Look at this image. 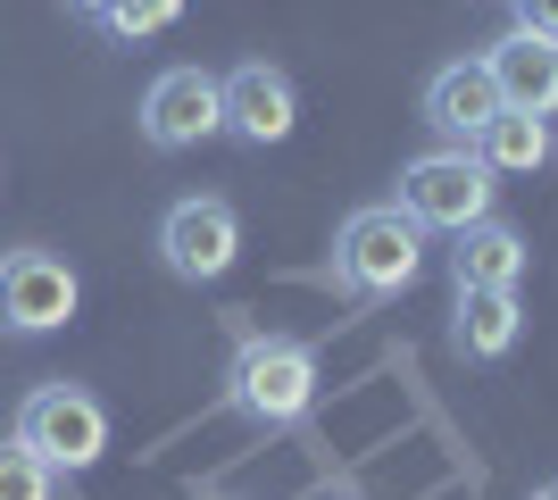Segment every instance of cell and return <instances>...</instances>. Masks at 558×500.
<instances>
[{"instance_id": "6da1fadb", "label": "cell", "mask_w": 558, "mask_h": 500, "mask_svg": "<svg viewBox=\"0 0 558 500\" xmlns=\"http://www.w3.org/2000/svg\"><path fill=\"white\" fill-rule=\"evenodd\" d=\"M317 392H326V367H317L308 342H292V333H242V351L226 367V408L242 426L292 434L317 408Z\"/></svg>"}, {"instance_id": "7a4b0ae2", "label": "cell", "mask_w": 558, "mask_h": 500, "mask_svg": "<svg viewBox=\"0 0 558 500\" xmlns=\"http://www.w3.org/2000/svg\"><path fill=\"white\" fill-rule=\"evenodd\" d=\"M425 276V225L400 217V200H367L333 234V292L342 301H400Z\"/></svg>"}, {"instance_id": "3957f363", "label": "cell", "mask_w": 558, "mask_h": 500, "mask_svg": "<svg viewBox=\"0 0 558 500\" xmlns=\"http://www.w3.org/2000/svg\"><path fill=\"white\" fill-rule=\"evenodd\" d=\"M492 200H500V175H492L475 150H417V159L400 167V217L425 225V234H466V225H484Z\"/></svg>"}, {"instance_id": "277c9868", "label": "cell", "mask_w": 558, "mask_h": 500, "mask_svg": "<svg viewBox=\"0 0 558 500\" xmlns=\"http://www.w3.org/2000/svg\"><path fill=\"white\" fill-rule=\"evenodd\" d=\"M17 442L34 459H50L59 476H84V467H100V451H109V408L84 392V383H34L17 401Z\"/></svg>"}, {"instance_id": "5b68a950", "label": "cell", "mask_w": 558, "mask_h": 500, "mask_svg": "<svg viewBox=\"0 0 558 500\" xmlns=\"http://www.w3.org/2000/svg\"><path fill=\"white\" fill-rule=\"evenodd\" d=\"M233 259H242V217H233V200L184 192V200L159 209V267L175 284H217V276H233Z\"/></svg>"}, {"instance_id": "8992f818", "label": "cell", "mask_w": 558, "mask_h": 500, "mask_svg": "<svg viewBox=\"0 0 558 500\" xmlns=\"http://www.w3.org/2000/svg\"><path fill=\"white\" fill-rule=\"evenodd\" d=\"M84 309V276H75L59 251H0V333H17V342H43L59 333L68 317Z\"/></svg>"}, {"instance_id": "52a82bcc", "label": "cell", "mask_w": 558, "mask_h": 500, "mask_svg": "<svg viewBox=\"0 0 558 500\" xmlns=\"http://www.w3.org/2000/svg\"><path fill=\"white\" fill-rule=\"evenodd\" d=\"M226 134V84L209 68H159L142 93V143L150 150H192Z\"/></svg>"}, {"instance_id": "ba28073f", "label": "cell", "mask_w": 558, "mask_h": 500, "mask_svg": "<svg viewBox=\"0 0 558 500\" xmlns=\"http://www.w3.org/2000/svg\"><path fill=\"white\" fill-rule=\"evenodd\" d=\"M217 84H226V143H242V150L292 143L301 93H292V75H283L276 59H242V68H226Z\"/></svg>"}, {"instance_id": "9c48e42d", "label": "cell", "mask_w": 558, "mask_h": 500, "mask_svg": "<svg viewBox=\"0 0 558 500\" xmlns=\"http://www.w3.org/2000/svg\"><path fill=\"white\" fill-rule=\"evenodd\" d=\"M417 118L434 125L450 150H466L492 118H500V84H492V68H484V59H450V68H434V75H425Z\"/></svg>"}, {"instance_id": "30bf717a", "label": "cell", "mask_w": 558, "mask_h": 500, "mask_svg": "<svg viewBox=\"0 0 558 500\" xmlns=\"http://www.w3.org/2000/svg\"><path fill=\"white\" fill-rule=\"evenodd\" d=\"M484 68H492V84H500V109L558 118V34H525V25H509V34L484 50Z\"/></svg>"}, {"instance_id": "8fae6325", "label": "cell", "mask_w": 558, "mask_h": 500, "mask_svg": "<svg viewBox=\"0 0 558 500\" xmlns=\"http://www.w3.org/2000/svg\"><path fill=\"white\" fill-rule=\"evenodd\" d=\"M525 267H534V251L509 217H484V225L450 234V292H517Z\"/></svg>"}, {"instance_id": "7c38bea8", "label": "cell", "mask_w": 558, "mask_h": 500, "mask_svg": "<svg viewBox=\"0 0 558 500\" xmlns=\"http://www.w3.org/2000/svg\"><path fill=\"white\" fill-rule=\"evenodd\" d=\"M525 342V301L517 292H450V351L466 367H492Z\"/></svg>"}, {"instance_id": "4fadbf2b", "label": "cell", "mask_w": 558, "mask_h": 500, "mask_svg": "<svg viewBox=\"0 0 558 500\" xmlns=\"http://www.w3.org/2000/svg\"><path fill=\"white\" fill-rule=\"evenodd\" d=\"M475 159L492 167V175H534L542 159H550V118H525V109H500V118L475 134Z\"/></svg>"}, {"instance_id": "5bb4252c", "label": "cell", "mask_w": 558, "mask_h": 500, "mask_svg": "<svg viewBox=\"0 0 558 500\" xmlns=\"http://www.w3.org/2000/svg\"><path fill=\"white\" fill-rule=\"evenodd\" d=\"M175 17H184V0H109V9H100V34H109V42H150V34H167Z\"/></svg>"}, {"instance_id": "9a60e30c", "label": "cell", "mask_w": 558, "mask_h": 500, "mask_svg": "<svg viewBox=\"0 0 558 500\" xmlns=\"http://www.w3.org/2000/svg\"><path fill=\"white\" fill-rule=\"evenodd\" d=\"M50 484H59V467L34 459L17 434H9V442H0V500H50Z\"/></svg>"}, {"instance_id": "2e32d148", "label": "cell", "mask_w": 558, "mask_h": 500, "mask_svg": "<svg viewBox=\"0 0 558 500\" xmlns=\"http://www.w3.org/2000/svg\"><path fill=\"white\" fill-rule=\"evenodd\" d=\"M517 25L525 34H558V0H517Z\"/></svg>"}, {"instance_id": "e0dca14e", "label": "cell", "mask_w": 558, "mask_h": 500, "mask_svg": "<svg viewBox=\"0 0 558 500\" xmlns=\"http://www.w3.org/2000/svg\"><path fill=\"white\" fill-rule=\"evenodd\" d=\"M68 9H75V17H93V25H100V9H109V0H68Z\"/></svg>"}, {"instance_id": "ac0fdd59", "label": "cell", "mask_w": 558, "mask_h": 500, "mask_svg": "<svg viewBox=\"0 0 558 500\" xmlns=\"http://www.w3.org/2000/svg\"><path fill=\"white\" fill-rule=\"evenodd\" d=\"M534 500H558V484H534Z\"/></svg>"}]
</instances>
